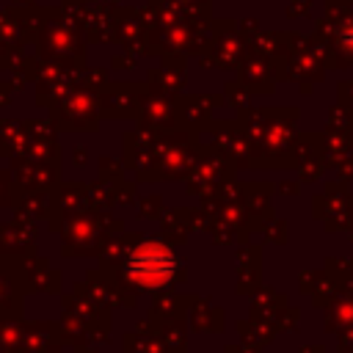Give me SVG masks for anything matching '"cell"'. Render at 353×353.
<instances>
[{
	"instance_id": "obj_1",
	"label": "cell",
	"mask_w": 353,
	"mask_h": 353,
	"mask_svg": "<svg viewBox=\"0 0 353 353\" xmlns=\"http://www.w3.org/2000/svg\"><path fill=\"white\" fill-rule=\"evenodd\" d=\"M171 270H174V259L160 245H146V248L135 251L130 259V276L143 287L165 284L171 279Z\"/></svg>"
}]
</instances>
